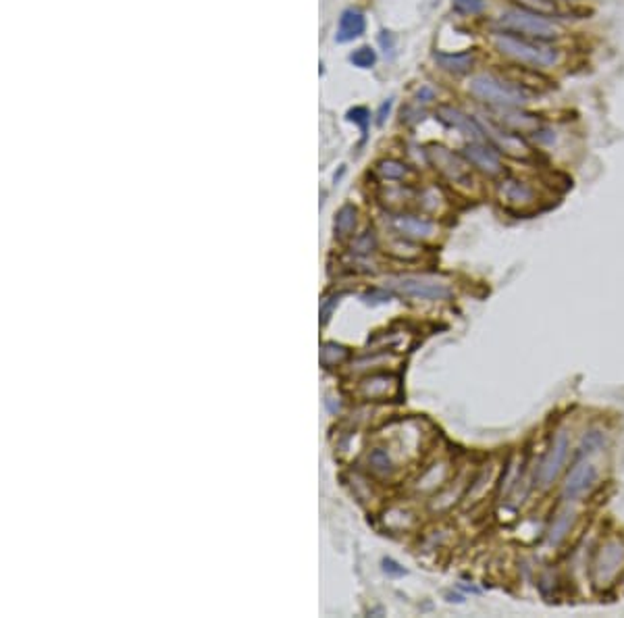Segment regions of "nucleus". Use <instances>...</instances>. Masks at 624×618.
I'll use <instances>...</instances> for the list:
<instances>
[{"instance_id":"f257e3e1","label":"nucleus","mask_w":624,"mask_h":618,"mask_svg":"<svg viewBox=\"0 0 624 618\" xmlns=\"http://www.w3.org/2000/svg\"><path fill=\"white\" fill-rule=\"evenodd\" d=\"M496 50L504 56L512 58L518 65L535 67V69H550L560 60V52L550 46V42L541 40H529L514 33H498L494 37Z\"/></svg>"},{"instance_id":"f03ea898","label":"nucleus","mask_w":624,"mask_h":618,"mask_svg":"<svg viewBox=\"0 0 624 618\" xmlns=\"http://www.w3.org/2000/svg\"><path fill=\"white\" fill-rule=\"evenodd\" d=\"M498 23L506 33L523 35V37H529V40H541V42H552V40H556L564 33V29L556 21H552L543 15L523 10V8L504 10L500 15Z\"/></svg>"},{"instance_id":"7ed1b4c3","label":"nucleus","mask_w":624,"mask_h":618,"mask_svg":"<svg viewBox=\"0 0 624 618\" xmlns=\"http://www.w3.org/2000/svg\"><path fill=\"white\" fill-rule=\"evenodd\" d=\"M469 92L485 102L489 108H498V106H525L529 102L531 92L523 90L521 85L508 81V79H500L496 75H477L471 79L469 83Z\"/></svg>"},{"instance_id":"20e7f679","label":"nucleus","mask_w":624,"mask_h":618,"mask_svg":"<svg viewBox=\"0 0 624 618\" xmlns=\"http://www.w3.org/2000/svg\"><path fill=\"white\" fill-rule=\"evenodd\" d=\"M483 127V133L487 137V142L502 154L510 156V158H516V160H527L531 158L533 150L531 146L527 144V140L521 135V133H514L506 127H502L500 123H496L494 119L487 117V121L481 123Z\"/></svg>"},{"instance_id":"39448f33","label":"nucleus","mask_w":624,"mask_h":618,"mask_svg":"<svg viewBox=\"0 0 624 618\" xmlns=\"http://www.w3.org/2000/svg\"><path fill=\"white\" fill-rule=\"evenodd\" d=\"M427 156L431 160V165H435V169L448 177L452 183H460V185H469L473 181V173H471V162L464 156L454 154L452 150L444 148V146H435L431 144L427 148Z\"/></svg>"},{"instance_id":"423d86ee","label":"nucleus","mask_w":624,"mask_h":618,"mask_svg":"<svg viewBox=\"0 0 624 618\" xmlns=\"http://www.w3.org/2000/svg\"><path fill=\"white\" fill-rule=\"evenodd\" d=\"M489 119L500 123L502 127L514 131V133H541L543 119L537 112L525 110V106H498L489 108Z\"/></svg>"},{"instance_id":"0eeeda50","label":"nucleus","mask_w":624,"mask_h":618,"mask_svg":"<svg viewBox=\"0 0 624 618\" xmlns=\"http://www.w3.org/2000/svg\"><path fill=\"white\" fill-rule=\"evenodd\" d=\"M568 450H571V440L566 431H558L552 440V446L548 450V454L543 456V460L539 462L537 469V483L539 487L548 490L552 487V483L556 481V477L560 475L566 458H568Z\"/></svg>"},{"instance_id":"6e6552de","label":"nucleus","mask_w":624,"mask_h":618,"mask_svg":"<svg viewBox=\"0 0 624 618\" xmlns=\"http://www.w3.org/2000/svg\"><path fill=\"white\" fill-rule=\"evenodd\" d=\"M389 285L400 294L421 298V300H448L452 296V290L446 283L423 279V277H396L389 279Z\"/></svg>"},{"instance_id":"1a4fd4ad","label":"nucleus","mask_w":624,"mask_h":618,"mask_svg":"<svg viewBox=\"0 0 624 618\" xmlns=\"http://www.w3.org/2000/svg\"><path fill=\"white\" fill-rule=\"evenodd\" d=\"M624 562V546L621 542H608L600 548L596 562H593V579L598 585H606L610 583Z\"/></svg>"},{"instance_id":"9d476101","label":"nucleus","mask_w":624,"mask_h":618,"mask_svg":"<svg viewBox=\"0 0 624 618\" xmlns=\"http://www.w3.org/2000/svg\"><path fill=\"white\" fill-rule=\"evenodd\" d=\"M462 156L487 177H500L502 173H506V169L502 165V158H500V152L491 144L473 142L462 150Z\"/></svg>"},{"instance_id":"9b49d317","label":"nucleus","mask_w":624,"mask_h":618,"mask_svg":"<svg viewBox=\"0 0 624 618\" xmlns=\"http://www.w3.org/2000/svg\"><path fill=\"white\" fill-rule=\"evenodd\" d=\"M504 79L521 85L527 92H548L554 87L556 81H552L548 75L541 73V69L535 67H521V65H510L504 69Z\"/></svg>"},{"instance_id":"f8f14e48","label":"nucleus","mask_w":624,"mask_h":618,"mask_svg":"<svg viewBox=\"0 0 624 618\" xmlns=\"http://www.w3.org/2000/svg\"><path fill=\"white\" fill-rule=\"evenodd\" d=\"M435 115H437V119H439L444 125H448V127H452V129H458V131H460L462 135H466V137H473V140L485 137L481 123L475 121L473 117H469L466 112H462L460 108L452 106V104H439L437 110H435Z\"/></svg>"},{"instance_id":"ddd939ff","label":"nucleus","mask_w":624,"mask_h":618,"mask_svg":"<svg viewBox=\"0 0 624 618\" xmlns=\"http://www.w3.org/2000/svg\"><path fill=\"white\" fill-rule=\"evenodd\" d=\"M596 479H598V469L591 462H587V460L577 462L566 477V483L562 490L564 500H577V498L585 496L593 487Z\"/></svg>"},{"instance_id":"4468645a","label":"nucleus","mask_w":624,"mask_h":618,"mask_svg":"<svg viewBox=\"0 0 624 618\" xmlns=\"http://www.w3.org/2000/svg\"><path fill=\"white\" fill-rule=\"evenodd\" d=\"M500 198L510 208H527L535 202V190L521 179H506L500 185Z\"/></svg>"},{"instance_id":"2eb2a0df","label":"nucleus","mask_w":624,"mask_h":618,"mask_svg":"<svg viewBox=\"0 0 624 618\" xmlns=\"http://www.w3.org/2000/svg\"><path fill=\"white\" fill-rule=\"evenodd\" d=\"M391 227L404 235V237H410V240H423V237H429L433 235L435 231V225L427 219H421V217H410V215H398V217H391Z\"/></svg>"},{"instance_id":"dca6fc26","label":"nucleus","mask_w":624,"mask_h":618,"mask_svg":"<svg viewBox=\"0 0 624 618\" xmlns=\"http://www.w3.org/2000/svg\"><path fill=\"white\" fill-rule=\"evenodd\" d=\"M435 62L452 75H466L473 71V67L477 62V54L473 50H464V52H456V54L435 52Z\"/></svg>"},{"instance_id":"f3484780","label":"nucleus","mask_w":624,"mask_h":618,"mask_svg":"<svg viewBox=\"0 0 624 618\" xmlns=\"http://www.w3.org/2000/svg\"><path fill=\"white\" fill-rule=\"evenodd\" d=\"M364 17L358 10H346L341 15L339 21V29H337V42H350L354 37H358L364 31Z\"/></svg>"},{"instance_id":"a211bd4d","label":"nucleus","mask_w":624,"mask_h":618,"mask_svg":"<svg viewBox=\"0 0 624 618\" xmlns=\"http://www.w3.org/2000/svg\"><path fill=\"white\" fill-rule=\"evenodd\" d=\"M573 521H575V512L573 510H564V512H560L554 519V523L550 527V533H548V540H550L552 546H558V544L564 542V537L571 533Z\"/></svg>"},{"instance_id":"6ab92c4d","label":"nucleus","mask_w":624,"mask_h":618,"mask_svg":"<svg viewBox=\"0 0 624 618\" xmlns=\"http://www.w3.org/2000/svg\"><path fill=\"white\" fill-rule=\"evenodd\" d=\"M516 8L535 12V15H543V17H556L560 15V6L558 0H510Z\"/></svg>"},{"instance_id":"aec40b11","label":"nucleus","mask_w":624,"mask_h":618,"mask_svg":"<svg viewBox=\"0 0 624 618\" xmlns=\"http://www.w3.org/2000/svg\"><path fill=\"white\" fill-rule=\"evenodd\" d=\"M356 227V208L352 204H346L335 219V231L339 235H350Z\"/></svg>"},{"instance_id":"412c9836","label":"nucleus","mask_w":624,"mask_h":618,"mask_svg":"<svg viewBox=\"0 0 624 618\" xmlns=\"http://www.w3.org/2000/svg\"><path fill=\"white\" fill-rule=\"evenodd\" d=\"M377 171L379 175H383L385 179H404L408 175V167L400 160H394V158H387V160H381L377 165Z\"/></svg>"},{"instance_id":"4be33fe9","label":"nucleus","mask_w":624,"mask_h":618,"mask_svg":"<svg viewBox=\"0 0 624 618\" xmlns=\"http://www.w3.org/2000/svg\"><path fill=\"white\" fill-rule=\"evenodd\" d=\"M350 60H352L356 67H360V69H371V67L375 65V60H377V54H375L373 48L362 46V48H358L356 52L350 54Z\"/></svg>"},{"instance_id":"5701e85b","label":"nucleus","mask_w":624,"mask_h":618,"mask_svg":"<svg viewBox=\"0 0 624 618\" xmlns=\"http://www.w3.org/2000/svg\"><path fill=\"white\" fill-rule=\"evenodd\" d=\"M346 354H348L346 348L335 346V344H327L325 350H323V362H325V365H337L339 360L346 358Z\"/></svg>"},{"instance_id":"b1692460","label":"nucleus","mask_w":624,"mask_h":618,"mask_svg":"<svg viewBox=\"0 0 624 618\" xmlns=\"http://www.w3.org/2000/svg\"><path fill=\"white\" fill-rule=\"evenodd\" d=\"M485 6V0H454V8L464 12V15H475L481 12Z\"/></svg>"},{"instance_id":"393cba45","label":"nucleus","mask_w":624,"mask_h":618,"mask_svg":"<svg viewBox=\"0 0 624 618\" xmlns=\"http://www.w3.org/2000/svg\"><path fill=\"white\" fill-rule=\"evenodd\" d=\"M348 119H350V121H354V123H358V125L362 127V131L366 133V125H369V121H371V112H369L364 106H356V108H352V110L348 112Z\"/></svg>"},{"instance_id":"a878e982","label":"nucleus","mask_w":624,"mask_h":618,"mask_svg":"<svg viewBox=\"0 0 624 618\" xmlns=\"http://www.w3.org/2000/svg\"><path fill=\"white\" fill-rule=\"evenodd\" d=\"M373 248H375V235H373L371 231H366V233H364L362 237H358L356 244H354V250H356L358 254H369Z\"/></svg>"},{"instance_id":"bb28decb","label":"nucleus","mask_w":624,"mask_h":618,"mask_svg":"<svg viewBox=\"0 0 624 618\" xmlns=\"http://www.w3.org/2000/svg\"><path fill=\"white\" fill-rule=\"evenodd\" d=\"M371 465L379 471H389V458L383 450H375L371 454Z\"/></svg>"},{"instance_id":"cd10ccee","label":"nucleus","mask_w":624,"mask_h":618,"mask_svg":"<svg viewBox=\"0 0 624 618\" xmlns=\"http://www.w3.org/2000/svg\"><path fill=\"white\" fill-rule=\"evenodd\" d=\"M602 446H604V437H602V433H598V431H591V433L585 437V448H589V452H598Z\"/></svg>"},{"instance_id":"c85d7f7f","label":"nucleus","mask_w":624,"mask_h":618,"mask_svg":"<svg viewBox=\"0 0 624 618\" xmlns=\"http://www.w3.org/2000/svg\"><path fill=\"white\" fill-rule=\"evenodd\" d=\"M435 98V92L431 90V87H421V92L416 94V100L419 102H429V100H433Z\"/></svg>"},{"instance_id":"c756f323","label":"nucleus","mask_w":624,"mask_h":618,"mask_svg":"<svg viewBox=\"0 0 624 618\" xmlns=\"http://www.w3.org/2000/svg\"><path fill=\"white\" fill-rule=\"evenodd\" d=\"M383 565H385V571H387V573H391V575H404V569H400L394 560H385Z\"/></svg>"},{"instance_id":"7c9ffc66","label":"nucleus","mask_w":624,"mask_h":618,"mask_svg":"<svg viewBox=\"0 0 624 618\" xmlns=\"http://www.w3.org/2000/svg\"><path fill=\"white\" fill-rule=\"evenodd\" d=\"M389 106H391V102H389V100H387V102L381 106V110H379V119H377V121H379V125L385 121V112H389Z\"/></svg>"}]
</instances>
